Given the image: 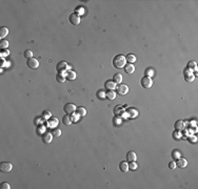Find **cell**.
Instances as JSON below:
<instances>
[{"label": "cell", "instance_id": "cell-1", "mask_svg": "<svg viewBox=\"0 0 198 189\" xmlns=\"http://www.w3.org/2000/svg\"><path fill=\"white\" fill-rule=\"evenodd\" d=\"M125 63H126L125 57L122 55H117L116 57H114V59H113V65L116 68H123L125 66Z\"/></svg>", "mask_w": 198, "mask_h": 189}, {"label": "cell", "instance_id": "cell-2", "mask_svg": "<svg viewBox=\"0 0 198 189\" xmlns=\"http://www.w3.org/2000/svg\"><path fill=\"white\" fill-rule=\"evenodd\" d=\"M140 84H141V86L144 87V88H150V87H152L153 80H152L151 77L144 76L143 78H141V80H140Z\"/></svg>", "mask_w": 198, "mask_h": 189}, {"label": "cell", "instance_id": "cell-3", "mask_svg": "<svg viewBox=\"0 0 198 189\" xmlns=\"http://www.w3.org/2000/svg\"><path fill=\"white\" fill-rule=\"evenodd\" d=\"M56 69H57V72L60 73V74H63L69 71V65L65 61H60L57 65H56Z\"/></svg>", "mask_w": 198, "mask_h": 189}, {"label": "cell", "instance_id": "cell-4", "mask_svg": "<svg viewBox=\"0 0 198 189\" xmlns=\"http://www.w3.org/2000/svg\"><path fill=\"white\" fill-rule=\"evenodd\" d=\"M116 92L120 96H124L129 93V87L125 84H119V85L116 86Z\"/></svg>", "mask_w": 198, "mask_h": 189}, {"label": "cell", "instance_id": "cell-5", "mask_svg": "<svg viewBox=\"0 0 198 189\" xmlns=\"http://www.w3.org/2000/svg\"><path fill=\"white\" fill-rule=\"evenodd\" d=\"M26 64H27V67H29V68L36 69L39 66V61L37 59H35V58H31V59L27 60Z\"/></svg>", "mask_w": 198, "mask_h": 189}, {"label": "cell", "instance_id": "cell-6", "mask_svg": "<svg viewBox=\"0 0 198 189\" xmlns=\"http://www.w3.org/2000/svg\"><path fill=\"white\" fill-rule=\"evenodd\" d=\"M63 109H64L67 115H72V114H74L75 111H76V106H75L74 104H72V103H68V104L64 105Z\"/></svg>", "mask_w": 198, "mask_h": 189}, {"label": "cell", "instance_id": "cell-7", "mask_svg": "<svg viewBox=\"0 0 198 189\" xmlns=\"http://www.w3.org/2000/svg\"><path fill=\"white\" fill-rule=\"evenodd\" d=\"M70 22L74 24V25H78L80 23V17L78 14H76V13H73V14H71L70 15Z\"/></svg>", "mask_w": 198, "mask_h": 189}, {"label": "cell", "instance_id": "cell-8", "mask_svg": "<svg viewBox=\"0 0 198 189\" xmlns=\"http://www.w3.org/2000/svg\"><path fill=\"white\" fill-rule=\"evenodd\" d=\"M0 170L2 172H10L12 170V164L9 162H2L0 164Z\"/></svg>", "mask_w": 198, "mask_h": 189}, {"label": "cell", "instance_id": "cell-9", "mask_svg": "<svg viewBox=\"0 0 198 189\" xmlns=\"http://www.w3.org/2000/svg\"><path fill=\"white\" fill-rule=\"evenodd\" d=\"M41 139H42V142H43L44 144H48V143H51V141H52L53 135L50 134V132H44V134H42Z\"/></svg>", "mask_w": 198, "mask_h": 189}, {"label": "cell", "instance_id": "cell-10", "mask_svg": "<svg viewBox=\"0 0 198 189\" xmlns=\"http://www.w3.org/2000/svg\"><path fill=\"white\" fill-rule=\"evenodd\" d=\"M136 160H137V156L134 151H129L126 153V161L128 162H135Z\"/></svg>", "mask_w": 198, "mask_h": 189}, {"label": "cell", "instance_id": "cell-11", "mask_svg": "<svg viewBox=\"0 0 198 189\" xmlns=\"http://www.w3.org/2000/svg\"><path fill=\"white\" fill-rule=\"evenodd\" d=\"M76 115L78 116V117H84L87 115V109L84 108V107H82V106H79V107H77L76 108Z\"/></svg>", "mask_w": 198, "mask_h": 189}, {"label": "cell", "instance_id": "cell-12", "mask_svg": "<svg viewBox=\"0 0 198 189\" xmlns=\"http://www.w3.org/2000/svg\"><path fill=\"white\" fill-rule=\"evenodd\" d=\"M119 170L121 171V172H126L129 170V165L126 162H124V161H122V162H120L119 164Z\"/></svg>", "mask_w": 198, "mask_h": 189}, {"label": "cell", "instance_id": "cell-13", "mask_svg": "<svg viewBox=\"0 0 198 189\" xmlns=\"http://www.w3.org/2000/svg\"><path fill=\"white\" fill-rule=\"evenodd\" d=\"M134 71H135V67H134L133 64H130V63H129V64H125V66H124V72L126 74H133Z\"/></svg>", "mask_w": 198, "mask_h": 189}, {"label": "cell", "instance_id": "cell-14", "mask_svg": "<svg viewBox=\"0 0 198 189\" xmlns=\"http://www.w3.org/2000/svg\"><path fill=\"white\" fill-rule=\"evenodd\" d=\"M8 34H9V30H8V27L2 26L1 29H0V38H1V39L5 38L6 36H8Z\"/></svg>", "mask_w": 198, "mask_h": 189}, {"label": "cell", "instance_id": "cell-15", "mask_svg": "<svg viewBox=\"0 0 198 189\" xmlns=\"http://www.w3.org/2000/svg\"><path fill=\"white\" fill-rule=\"evenodd\" d=\"M105 87H107L109 90H113L116 88V83L114 81H107L105 82Z\"/></svg>", "mask_w": 198, "mask_h": 189}, {"label": "cell", "instance_id": "cell-16", "mask_svg": "<svg viewBox=\"0 0 198 189\" xmlns=\"http://www.w3.org/2000/svg\"><path fill=\"white\" fill-rule=\"evenodd\" d=\"M175 128L177 129V130H182L183 128H185V122H183L182 120H178L177 122L175 123Z\"/></svg>", "mask_w": 198, "mask_h": 189}, {"label": "cell", "instance_id": "cell-17", "mask_svg": "<svg viewBox=\"0 0 198 189\" xmlns=\"http://www.w3.org/2000/svg\"><path fill=\"white\" fill-rule=\"evenodd\" d=\"M67 79L70 80V81L75 80L76 79V74H75V72H73V71H68L67 72Z\"/></svg>", "mask_w": 198, "mask_h": 189}, {"label": "cell", "instance_id": "cell-18", "mask_svg": "<svg viewBox=\"0 0 198 189\" xmlns=\"http://www.w3.org/2000/svg\"><path fill=\"white\" fill-rule=\"evenodd\" d=\"M125 60H126V62H129L130 64H133V63L136 61V57L134 55H132V54H129V55H126Z\"/></svg>", "mask_w": 198, "mask_h": 189}, {"label": "cell", "instance_id": "cell-19", "mask_svg": "<svg viewBox=\"0 0 198 189\" xmlns=\"http://www.w3.org/2000/svg\"><path fill=\"white\" fill-rule=\"evenodd\" d=\"M62 122H63V124H64V125H71L73 121H72V118L70 117V115H67V116L63 117Z\"/></svg>", "mask_w": 198, "mask_h": 189}, {"label": "cell", "instance_id": "cell-20", "mask_svg": "<svg viewBox=\"0 0 198 189\" xmlns=\"http://www.w3.org/2000/svg\"><path fill=\"white\" fill-rule=\"evenodd\" d=\"M176 166H178L179 168H183L187 166V160L185 159H179L177 162H176Z\"/></svg>", "mask_w": 198, "mask_h": 189}, {"label": "cell", "instance_id": "cell-21", "mask_svg": "<svg viewBox=\"0 0 198 189\" xmlns=\"http://www.w3.org/2000/svg\"><path fill=\"white\" fill-rule=\"evenodd\" d=\"M65 79L67 78H65V76H63V74L58 73L57 76H56V80H57V82H59V83H64Z\"/></svg>", "mask_w": 198, "mask_h": 189}, {"label": "cell", "instance_id": "cell-22", "mask_svg": "<svg viewBox=\"0 0 198 189\" xmlns=\"http://www.w3.org/2000/svg\"><path fill=\"white\" fill-rule=\"evenodd\" d=\"M121 81H122V76H121V74H115L114 75V82L116 84H120V83H121Z\"/></svg>", "mask_w": 198, "mask_h": 189}, {"label": "cell", "instance_id": "cell-23", "mask_svg": "<svg viewBox=\"0 0 198 189\" xmlns=\"http://www.w3.org/2000/svg\"><path fill=\"white\" fill-rule=\"evenodd\" d=\"M115 97H116V94L113 92V90H109V92L107 93V95H105V98H108L109 100H114Z\"/></svg>", "mask_w": 198, "mask_h": 189}, {"label": "cell", "instance_id": "cell-24", "mask_svg": "<svg viewBox=\"0 0 198 189\" xmlns=\"http://www.w3.org/2000/svg\"><path fill=\"white\" fill-rule=\"evenodd\" d=\"M24 57L29 60V59H31V58H33V52L31 51V50H26L25 52H24Z\"/></svg>", "mask_w": 198, "mask_h": 189}, {"label": "cell", "instance_id": "cell-25", "mask_svg": "<svg viewBox=\"0 0 198 189\" xmlns=\"http://www.w3.org/2000/svg\"><path fill=\"white\" fill-rule=\"evenodd\" d=\"M52 135H53V137L58 138V137L61 136V130L58 129V128H54V129H53V132H52Z\"/></svg>", "mask_w": 198, "mask_h": 189}, {"label": "cell", "instance_id": "cell-26", "mask_svg": "<svg viewBox=\"0 0 198 189\" xmlns=\"http://www.w3.org/2000/svg\"><path fill=\"white\" fill-rule=\"evenodd\" d=\"M50 117H51V111L50 110H44L43 113H42V118H43L44 120H48Z\"/></svg>", "mask_w": 198, "mask_h": 189}, {"label": "cell", "instance_id": "cell-27", "mask_svg": "<svg viewBox=\"0 0 198 189\" xmlns=\"http://www.w3.org/2000/svg\"><path fill=\"white\" fill-rule=\"evenodd\" d=\"M8 45H9V42L6 40L2 39L1 41H0V47H1V48H6V47H8Z\"/></svg>", "mask_w": 198, "mask_h": 189}, {"label": "cell", "instance_id": "cell-28", "mask_svg": "<svg viewBox=\"0 0 198 189\" xmlns=\"http://www.w3.org/2000/svg\"><path fill=\"white\" fill-rule=\"evenodd\" d=\"M121 111H123V109H122L121 106H117V107H115V114H116V115H120V114H121Z\"/></svg>", "mask_w": 198, "mask_h": 189}, {"label": "cell", "instance_id": "cell-29", "mask_svg": "<svg viewBox=\"0 0 198 189\" xmlns=\"http://www.w3.org/2000/svg\"><path fill=\"white\" fill-rule=\"evenodd\" d=\"M0 187L3 188V189H10V188H11L10 185L6 183V182H4V183H1V184H0Z\"/></svg>", "mask_w": 198, "mask_h": 189}, {"label": "cell", "instance_id": "cell-30", "mask_svg": "<svg viewBox=\"0 0 198 189\" xmlns=\"http://www.w3.org/2000/svg\"><path fill=\"white\" fill-rule=\"evenodd\" d=\"M129 168H131L132 170H135L136 168H137V164L135 162H131V164L129 165Z\"/></svg>", "mask_w": 198, "mask_h": 189}, {"label": "cell", "instance_id": "cell-31", "mask_svg": "<svg viewBox=\"0 0 198 189\" xmlns=\"http://www.w3.org/2000/svg\"><path fill=\"white\" fill-rule=\"evenodd\" d=\"M51 121H52L51 123H48V125H50V126H54L56 123H58L57 119H55V118H52V119H51Z\"/></svg>", "mask_w": 198, "mask_h": 189}, {"label": "cell", "instance_id": "cell-32", "mask_svg": "<svg viewBox=\"0 0 198 189\" xmlns=\"http://www.w3.org/2000/svg\"><path fill=\"white\" fill-rule=\"evenodd\" d=\"M175 167H176V163L175 162H170V164H169L170 169H175Z\"/></svg>", "mask_w": 198, "mask_h": 189}, {"label": "cell", "instance_id": "cell-33", "mask_svg": "<svg viewBox=\"0 0 198 189\" xmlns=\"http://www.w3.org/2000/svg\"><path fill=\"white\" fill-rule=\"evenodd\" d=\"M152 75H153V72L151 71L150 68H147L146 71H145V76H147V77H151Z\"/></svg>", "mask_w": 198, "mask_h": 189}, {"label": "cell", "instance_id": "cell-34", "mask_svg": "<svg viewBox=\"0 0 198 189\" xmlns=\"http://www.w3.org/2000/svg\"><path fill=\"white\" fill-rule=\"evenodd\" d=\"M9 54H10V52L8 50H4V51L1 52V56H8Z\"/></svg>", "mask_w": 198, "mask_h": 189}, {"label": "cell", "instance_id": "cell-35", "mask_svg": "<svg viewBox=\"0 0 198 189\" xmlns=\"http://www.w3.org/2000/svg\"><path fill=\"white\" fill-rule=\"evenodd\" d=\"M173 157H174V158H178V157H179V151H177V150L175 151V150H174V151H173Z\"/></svg>", "mask_w": 198, "mask_h": 189}, {"label": "cell", "instance_id": "cell-36", "mask_svg": "<svg viewBox=\"0 0 198 189\" xmlns=\"http://www.w3.org/2000/svg\"><path fill=\"white\" fill-rule=\"evenodd\" d=\"M78 13H80V14H83V13H84V10H83L82 8H79V9H78Z\"/></svg>", "mask_w": 198, "mask_h": 189}, {"label": "cell", "instance_id": "cell-37", "mask_svg": "<svg viewBox=\"0 0 198 189\" xmlns=\"http://www.w3.org/2000/svg\"><path fill=\"white\" fill-rule=\"evenodd\" d=\"M103 95H104V94H103V92H100V93H98V97L100 96V98H103V97H104Z\"/></svg>", "mask_w": 198, "mask_h": 189}]
</instances>
